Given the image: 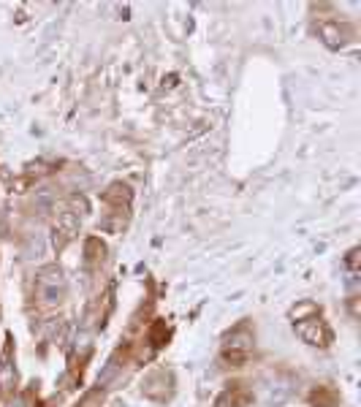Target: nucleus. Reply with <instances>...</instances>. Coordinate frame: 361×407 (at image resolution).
I'll return each instance as SVG.
<instances>
[{
  "mask_svg": "<svg viewBox=\"0 0 361 407\" xmlns=\"http://www.w3.org/2000/svg\"><path fill=\"white\" fill-rule=\"evenodd\" d=\"M77 231H79L77 215L63 212V215L57 217V223H54V245H57V247H66V245L77 236Z\"/></svg>",
  "mask_w": 361,
  "mask_h": 407,
  "instance_id": "3",
  "label": "nucleus"
},
{
  "mask_svg": "<svg viewBox=\"0 0 361 407\" xmlns=\"http://www.w3.org/2000/svg\"><path fill=\"white\" fill-rule=\"evenodd\" d=\"M253 348V334L247 329H236L226 337V351L229 353H247Z\"/></svg>",
  "mask_w": 361,
  "mask_h": 407,
  "instance_id": "4",
  "label": "nucleus"
},
{
  "mask_svg": "<svg viewBox=\"0 0 361 407\" xmlns=\"http://www.w3.org/2000/svg\"><path fill=\"white\" fill-rule=\"evenodd\" d=\"M318 33H321V38L326 41V47H342L345 44V30L337 25V22H323V25L318 27Z\"/></svg>",
  "mask_w": 361,
  "mask_h": 407,
  "instance_id": "5",
  "label": "nucleus"
},
{
  "mask_svg": "<svg viewBox=\"0 0 361 407\" xmlns=\"http://www.w3.org/2000/svg\"><path fill=\"white\" fill-rule=\"evenodd\" d=\"M312 309H315L312 305H302L299 309H293V312H291V318H296V321H299L302 315H307V312H312Z\"/></svg>",
  "mask_w": 361,
  "mask_h": 407,
  "instance_id": "8",
  "label": "nucleus"
},
{
  "mask_svg": "<svg viewBox=\"0 0 361 407\" xmlns=\"http://www.w3.org/2000/svg\"><path fill=\"white\" fill-rule=\"evenodd\" d=\"M11 407H33V399H30V397H17Z\"/></svg>",
  "mask_w": 361,
  "mask_h": 407,
  "instance_id": "9",
  "label": "nucleus"
},
{
  "mask_svg": "<svg viewBox=\"0 0 361 407\" xmlns=\"http://www.w3.org/2000/svg\"><path fill=\"white\" fill-rule=\"evenodd\" d=\"M296 331H299V337H302L305 342L315 345V348H326V345L332 342V331H329V326H326L321 318H307V321H299Z\"/></svg>",
  "mask_w": 361,
  "mask_h": 407,
  "instance_id": "2",
  "label": "nucleus"
},
{
  "mask_svg": "<svg viewBox=\"0 0 361 407\" xmlns=\"http://www.w3.org/2000/svg\"><path fill=\"white\" fill-rule=\"evenodd\" d=\"M14 378H17V372L11 367V356H6L0 364V391H8L14 385Z\"/></svg>",
  "mask_w": 361,
  "mask_h": 407,
  "instance_id": "7",
  "label": "nucleus"
},
{
  "mask_svg": "<svg viewBox=\"0 0 361 407\" xmlns=\"http://www.w3.org/2000/svg\"><path fill=\"white\" fill-rule=\"evenodd\" d=\"M38 296L44 305H57L63 302L66 296V280H63V272L57 266H49L38 275Z\"/></svg>",
  "mask_w": 361,
  "mask_h": 407,
  "instance_id": "1",
  "label": "nucleus"
},
{
  "mask_svg": "<svg viewBox=\"0 0 361 407\" xmlns=\"http://www.w3.org/2000/svg\"><path fill=\"white\" fill-rule=\"evenodd\" d=\"M288 397H291V381L272 383L269 391H266V402H269V405H283Z\"/></svg>",
  "mask_w": 361,
  "mask_h": 407,
  "instance_id": "6",
  "label": "nucleus"
},
{
  "mask_svg": "<svg viewBox=\"0 0 361 407\" xmlns=\"http://www.w3.org/2000/svg\"><path fill=\"white\" fill-rule=\"evenodd\" d=\"M356 258H359V250H351V255H348V266L351 269H356Z\"/></svg>",
  "mask_w": 361,
  "mask_h": 407,
  "instance_id": "10",
  "label": "nucleus"
}]
</instances>
